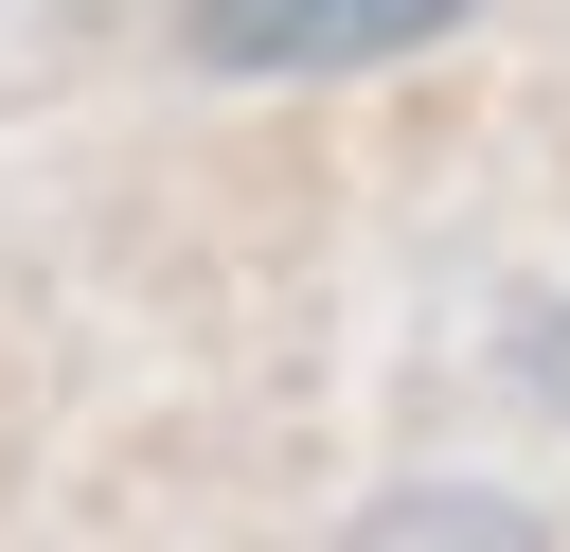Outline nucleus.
<instances>
[{
  "mask_svg": "<svg viewBox=\"0 0 570 552\" xmlns=\"http://www.w3.org/2000/svg\"><path fill=\"white\" fill-rule=\"evenodd\" d=\"M481 0H178V53L232 89H321V71H410Z\"/></svg>",
  "mask_w": 570,
  "mask_h": 552,
  "instance_id": "nucleus-1",
  "label": "nucleus"
}]
</instances>
